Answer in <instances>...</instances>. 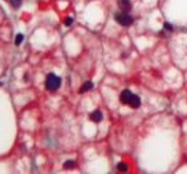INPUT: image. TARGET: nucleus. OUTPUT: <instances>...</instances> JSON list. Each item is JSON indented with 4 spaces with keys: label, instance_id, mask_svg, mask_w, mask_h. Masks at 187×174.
I'll return each instance as SVG.
<instances>
[{
    "label": "nucleus",
    "instance_id": "nucleus-1",
    "mask_svg": "<svg viewBox=\"0 0 187 174\" xmlns=\"http://www.w3.org/2000/svg\"><path fill=\"white\" fill-rule=\"evenodd\" d=\"M46 89L50 90V92H55V90H57L60 88V85H61V78L55 74H48L46 76Z\"/></svg>",
    "mask_w": 187,
    "mask_h": 174
},
{
    "label": "nucleus",
    "instance_id": "nucleus-2",
    "mask_svg": "<svg viewBox=\"0 0 187 174\" xmlns=\"http://www.w3.org/2000/svg\"><path fill=\"white\" fill-rule=\"evenodd\" d=\"M115 19H116V22L122 27H130L134 23V18L130 14H127L126 12L117 13V14L115 15Z\"/></svg>",
    "mask_w": 187,
    "mask_h": 174
},
{
    "label": "nucleus",
    "instance_id": "nucleus-3",
    "mask_svg": "<svg viewBox=\"0 0 187 174\" xmlns=\"http://www.w3.org/2000/svg\"><path fill=\"white\" fill-rule=\"evenodd\" d=\"M132 95L134 94L130 92L129 89H125V90H122L121 94H120V100H121L122 104H127V106H129V103H130V100H131Z\"/></svg>",
    "mask_w": 187,
    "mask_h": 174
},
{
    "label": "nucleus",
    "instance_id": "nucleus-4",
    "mask_svg": "<svg viewBox=\"0 0 187 174\" xmlns=\"http://www.w3.org/2000/svg\"><path fill=\"white\" fill-rule=\"evenodd\" d=\"M129 106L131 107V108H134V109L139 108V107L141 106V99H140V97L136 95V94H134L131 100H130V103H129Z\"/></svg>",
    "mask_w": 187,
    "mask_h": 174
},
{
    "label": "nucleus",
    "instance_id": "nucleus-5",
    "mask_svg": "<svg viewBox=\"0 0 187 174\" xmlns=\"http://www.w3.org/2000/svg\"><path fill=\"white\" fill-rule=\"evenodd\" d=\"M118 1V6L122 12H126L127 13L130 9H131V1L130 0H117Z\"/></svg>",
    "mask_w": 187,
    "mask_h": 174
},
{
    "label": "nucleus",
    "instance_id": "nucleus-6",
    "mask_svg": "<svg viewBox=\"0 0 187 174\" xmlns=\"http://www.w3.org/2000/svg\"><path fill=\"white\" fill-rule=\"evenodd\" d=\"M102 118H103V114H102L101 111H94V112L90 113V120L93 122H101Z\"/></svg>",
    "mask_w": 187,
    "mask_h": 174
},
{
    "label": "nucleus",
    "instance_id": "nucleus-7",
    "mask_svg": "<svg viewBox=\"0 0 187 174\" xmlns=\"http://www.w3.org/2000/svg\"><path fill=\"white\" fill-rule=\"evenodd\" d=\"M93 89V83L92 81H85L84 84L82 85V88H80V93H85L88 90Z\"/></svg>",
    "mask_w": 187,
    "mask_h": 174
},
{
    "label": "nucleus",
    "instance_id": "nucleus-8",
    "mask_svg": "<svg viewBox=\"0 0 187 174\" xmlns=\"http://www.w3.org/2000/svg\"><path fill=\"white\" fill-rule=\"evenodd\" d=\"M75 161H73V160H68V161H65L64 163V168L65 169H73V168H75Z\"/></svg>",
    "mask_w": 187,
    "mask_h": 174
},
{
    "label": "nucleus",
    "instance_id": "nucleus-9",
    "mask_svg": "<svg viewBox=\"0 0 187 174\" xmlns=\"http://www.w3.org/2000/svg\"><path fill=\"white\" fill-rule=\"evenodd\" d=\"M117 169L120 172H126V170H127V164H126V163H118Z\"/></svg>",
    "mask_w": 187,
    "mask_h": 174
},
{
    "label": "nucleus",
    "instance_id": "nucleus-10",
    "mask_svg": "<svg viewBox=\"0 0 187 174\" xmlns=\"http://www.w3.org/2000/svg\"><path fill=\"white\" fill-rule=\"evenodd\" d=\"M9 1L13 5V8H19L22 5V0H9Z\"/></svg>",
    "mask_w": 187,
    "mask_h": 174
},
{
    "label": "nucleus",
    "instance_id": "nucleus-11",
    "mask_svg": "<svg viewBox=\"0 0 187 174\" xmlns=\"http://www.w3.org/2000/svg\"><path fill=\"white\" fill-rule=\"evenodd\" d=\"M23 38H24L23 34H20V33L17 34V36H15V45H17V46H19V45L23 42Z\"/></svg>",
    "mask_w": 187,
    "mask_h": 174
},
{
    "label": "nucleus",
    "instance_id": "nucleus-12",
    "mask_svg": "<svg viewBox=\"0 0 187 174\" xmlns=\"http://www.w3.org/2000/svg\"><path fill=\"white\" fill-rule=\"evenodd\" d=\"M163 28H164V31H168V32H173V26L168 22H165L163 24Z\"/></svg>",
    "mask_w": 187,
    "mask_h": 174
},
{
    "label": "nucleus",
    "instance_id": "nucleus-13",
    "mask_svg": "<svg viewBox=\"0 0 187 174\" xmlns=\"http://www.w3.org/2000/svg\"><path fill=\"white\" fill-rule=\"evenodd\" d=\"M73 22H74V19L71 18V17H69V18H66V19H65V26H66V27L71 26Z\"/></svg>",
    "mask_w": 187,
    "mask_h": 174
}]
</instances>
